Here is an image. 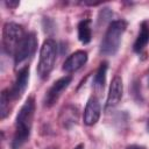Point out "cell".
I'll use <instances>...</instances> for the list:
<instances>
[{
  "mask_svg": "<svg viewBox=\"0 0 149 149\" xmlns=\"http://www.w3.org/2000/svg\"><path fill=\"white\" fill-rule=\"evenodd\" d=\"M122 93H123V85H122V79L119 76H115L112 79V83L109 85V91H108V95H107V100H106V108H112L115 107L121 98H122Z\"/></svg>",
  "mask_w": 149,
  "mask_h": 149,
  "instance_id": "30bf717a",
  "label": "cell"
},
{
  "mask_svg": "<svg viewBox=\"0 0 149 149\" xmlns=\"http://www.w3.org/2000/svg\"><path fill=\"white\" fill-rule=\"evenodd\" d=\"M87 62V52L83 51V50H78L73 54H71L63 63V71L71 73L74 72L77 70H79L80 68H83Z\"/></svg>",
  "mask_w": 149,
  "mask_h": 149,
  "instance_id": "9c48e42d",
  "label": "cell"
},
{
  "mask_svg": "<svg viewBox=\"0 0 149 149\" xmlns=\"http://www.w3.org/2000/svg\"><path fill=\"white\" fill-rule=\"evenodd\" d=\"M26 36L23 27L15 22H7L2 28V49L7 55L15 54L19 44Z\"/></svg>",
  "mask_w": 149,
  "mask_h": 149,
  "instance_id": "277c9868",
  "label": "cell"
},
{
  "mask_svg": "<svg viewBox=\"0 0 149 149\" xmlns=\"http://www.w3.org/2000/svg\"><path fill=\"white\" fill-rule=\"evenodd\" d=\"M73 149H84V144H78V146L74 147Z\"/></svg>",
  "mask_w": 149,
  "mask_h": 149,
  "instance_id": "e0dca14e",
  "label": "cell"
},
{
  "mask_svg": "<svg viewBox=\"0 0 149 149\" xmlns=\"http://www.w3.org/2000/svg\"><path fill=\"white\" fill-rule=\"evenodd\" d=\"M149 42V22L143 21L140 24V33L134 42L133 49L135 52H141L148 44Z\"/></svg>",
  "mask_w": 149,
  "mask_h": 149,
  "instance_id": "8fae6325",
  "label": "cell"
},
{
  "mask_svg": "<svg viewBox=\"0 0 149 149\" xmlns=\"http://www.w3.org/2000/svg\"><path fill=\"white\" fill-rule=\"evenodd\" d=\"M148 129H149V121H148Z\"/></svg>",
  "mask_w": 149,
  "mask_h": 149,
  "instance_id": "ac0fdd59",
  "label": "cell"
},
{
  "mask_svg": "<svg viewBox=\"0 0 149 149\" xmlns=\"http://www.w3.org/2000/svg\"><path fill=\"white\" fill-rule=\"evenodd\" d=\"M19 2H6V5L7 6H16Z\"/></svg>",
  "mask_w": 149,
  "mask_h": 149,
  "instance_id": "2e32d148",
  "label": "cell"
},
{
  "mask_svg": "<svg viewBox=\"0 0 149 149\" xmlns=\"http://www.w3.org/2000/svg\"><path fill=\"white\" fill-rule=\"evenodd\" d=\"M126 149H146L143 146H139V144H132V146H128Z\"/></svg>",
  "mask_w": 149,
  "mask_h": 149,
  "instance_id": "9a60e30c",
  "label": "cell"
},
{
  "mask_svg": "<svg viewBox=\"0 0 149 149\" xmlns=\"http://www.w3.org/2000/svg\"><path fill=\"white\" fill-rule=\"evenodd\" d=\"M77 30H78V40H79L83 44L90 43V41H91V38H92L91 20L86 19V20L80 21V22L78 23Z\"/></svg>",
  "mask_w": 149,
  "mask_h": 149,
  "instance_id": "7c38bea8",
  "label": "cell"
},
{
  "mask_svg": "<svg viewBox=\"0 0 149 149\" xmlns=\"http://www.w3.org/2000/svg\"><path fill=\"white\" fill-rule=\"evenodd\" d=\"M37 49V37L35 33H28L19 44L15 54H14V63H15V69L28 62L29 59L33 58Z\"/></svg>",
  "mask_w": 149,
  "mask_h": 149,
  "instance_id": "5b68a950",
  "label": "cell"
},
{
  "mask_svg": "<svg viewBox=\"0 0 149 149\" xmlns=\"http://www.w3.org/2000/svg\"><path fill=\"white\" fill-rule=\"evenodd\" d=\"M100 104L97 97H91L85 106L84 109V115H83V120L84 123L86 126H93L98 122L99 118H100Z\"/></svg>",
  "mask_w": 149,
  "mask_h": 149,
  "instance_id": "ba28073f",
  "label": "cell"
},
{
  "mask_svg": "<svg viewBox=\"0 0 149 149\" xmlns=\"http://www.w3.org/2000/svg\"><path fill=\"white\" fill-rule=\"evenodd\" d=\"M57 56V44L52 38H47L40 50V59L37 64V73L41 79H47L54 70Z\"/></svg>",
  "mask_w": 149,
  "mask_h": 149,
  "instance_id": "3957f363",
  "label": "cell"
},
{
  "mask_svg": "<svg viewBox=\"0 0 149 149\" xmlns=\"http://www.w3.org/2000/svg\"><path fill=\"white\" fill-rule=\"evenodd\" d=\"M71 80H72L71 76H64V77L59 78L58 80H56L52 84V86L48 90V92H47V94L44 97V105L47 107H51L57 101V99L59 98L61 93L69 86Z\"/></svg>",
  "mask_w": 149,
  "mask_h": 149,
  "instance_id": "52a82bcc",
  "label": "cell"
},
{
  "mask_svg": "<svg viewBox=\"0 0 149 149\" xmlns=\"http://www.w3.org/2000/svg\"><path fill=\"white\" fill-rule=\"evenodd\" d=\"M107 68H108V64L107 62H102L99 66V69L97 70L95 74H94V78H93V86L97 88V90H104V86H105V81H106V72H107Z\"/></svg>",
  "mask_w": 149,
  "mask_h": 149,
  "instance_id": "4fadbf2b",
  "label": "cell"
},
{
  "mask_svg": "<svg viewBox=\"0 0 149 149\" xmlns=\"http://www.w3.org/2000/svg\"><path fill=\"white\" fill-rule=\"evenodd\" d=\"M35 114V100L33 97L27 98L20 108L15 120V132L12 140V149H21L28 141L33 127Z\"/></svg>",
  "mask_w": 149,
  "mask_h": 149,
  "instance_id": "6da1fadb",
  "label": "cell"
},
{
  "mask_svg": "<svg viewBox=\"0 0 149 149\" xmlns=\"http://www.w3.org/2000/svg\"><path fill=\"white\" fill-rule=\"evenodd\" d=\"M28 81H29V65H26L19 70L16 74V79L9 90L12 100H16L22 97V94L24 93L28 86Z\"/></svg>",
  "mask_w": 149,
  "mask_h": 149,
  "instance_id": "8992f818",
  "label": "cell"
},
{
  "mask_svg": "<svg viewBox=\"0 0 149 149\" xmlns=\"http://www.w3.org/2000/svg\"><path fill=\"white\" fill-rule=\"evenodd\" d=\"M12 100L9 90H3L0 98V118L5 119L9 113V101Z\"/></svg>",
  "mask_w": 149,
  "mask_h": 149,
  "instance_id": "5bb4252c",
  "label": "cell"
},
{
  "mask_svg": "<svg viewBox=\"0 0 149 149\" xmlns=\"http://www.w3.org/2000/svg\"><path fill=\"white\" fill-rule=\"evenodd\" d=\"M127 22L125 20H114L109 23L105 36L100 44V54L105 56H113L120 47L123 33L126 31Z\"/></svg>",
  "mask_w": 149,
  "mask_h": 149,
  "instance_id": "7a4b0ae2",
  "label": "cell"
}]
</instances>
